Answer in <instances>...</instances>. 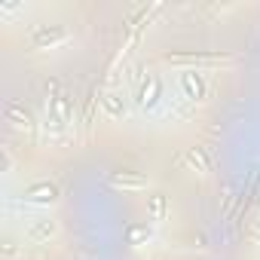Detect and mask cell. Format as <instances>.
Returning a JSON list of instances; mask_svg holds the SVG:
<instances>
[{
    "label": "cell",
    "mask_w": 260,
    "mask_h": 260,
    "mask_svg": "<svg viewBox=\"0 0 260 260\" xmlns=\"http://www.w3.org/2000/svg\"><path fill=\"white\" fill-rule=\"evenodd\" d=\"M31 199H37V202H46V199H55V187H49V184H40V187H31Z\"/></svg>",
    "instance_id": "1"
},
{
    "label": "cell",
    "mask_w": 260,
    "mask_h": 260,
    "mask_svg": "<svg viewBox=\"0 0 260 260\" xmlns=\"http://www.w3.org/2000/svg\"><path fill=\"white\" fill-rule=\"evenodd\" d=\"M184 86H187V92H190L193 98H199V95H202V80H199V77L187 73V77H184Z\"/></svg>",
    "instance_id": "2"
}]
</instances>
